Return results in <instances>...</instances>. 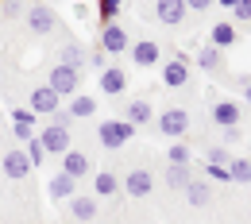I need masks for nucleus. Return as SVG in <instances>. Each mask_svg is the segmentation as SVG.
Instances as JSON below:
<instances>
[{
  "label": "nucleus",
  "mask_w": 251,
  "mask_h": 224,
  "mask_svg": "<svg viewBox=\"0 0 251 224\" xmlns=\"http://www.w3.org/2000/svg\"><path fill=\"white\" fill-rule=\"evenodd\" d=\"M47 85H50V89H54L58 97H74V93H77V85H81V70H74V66L58 62L54 70H50Z\"/></svg>",
  "instance_id": "f257e3e1"
},
{
  "label": "nucleus",
  "mask_w": 251,
  "mask_h": 224,
  "mask_svg": "<svg viewBox=\"0 0 251 224\" xmlns=\"http://www.w3.org/2000/svg\"><path fill=\"white\" fill-rule=\"evenodd\" d=\"M158 131H162L166 139H182L189 131V112L186 108H162V112H158Z\"/></svg>",
  "instance_id": "f03ea898"
},
{
  "label": "nucleus",
  "mask_w": 251,
  "mask_h": 224,
  "mask_svg": "<svg viewBox=\"0 0 251 224\" xmlns=\"http://www.w3.org/2000/svg\"><path fill=\"white\" fill-rule=\"evenodd\" d=\"M97 135H100V143H104L108 151H116V147H124L127 139L135 135V128H131L127 120H104V124L97 128Z\"/></svg>",
  "instance_id": "7ed1b4c3"
},
{
  "label": "nucleus",
  "mask_w": 251,
  "mask_h": 224,
  "mask_svg": "<svg viewBox=\"0 0 251 224\" xmlns=\"http://www.w3.org/2000/svg\"><path fill=\"white\" fill-rule=\"evenodd\" d=\"M35 139L43 143L47 159H50V155H54V159H62L66 151H70V131H66V128H50V124H47L43 131H35Z\"/></svg>",
  "instance_id": "20e7f679"
},
{
  "label": "nucleus",
  "mask_w": 251,
  "mask_h": 224,
  "mask_svg": "<svg viewBox=\"0 0 251 224\" xmlns=\"http://www.w3.org/2000/svg\"><path fill=\"white\" fill-rule=\"evenodd\" d=\"M127 47H131V39L120 24H104V31H100V50L104 54H124Z\"/></svg>",
  "instance_id": "39448f33"
},
{
  "label": "nucleus",
  "mask_w": 251,
  "mask_h": 224,
  "mask_svg": "<svg viewBox=\"0 0 251 224\" xmlns=\"http://www.w3.org/2000/svg\"><path fill=\"white\" fill-rule=\"evenodd\" d=\"M0 170H4V178H12V182L27 178V174H31V162L24 155V147H12V151L4 155V162H0Z\"/></svg>",
  "instance_id": "423d86ee"
},
{
  "label": "nucleus",
  "mask_w": 251,
  "mask_h": 224,
  "mask_svg": "<svg viewBox=\"0 0 251 224\" xmlns=\"http://www.w3.org/2000/svg\"><path fill=\"white\" fill-rule=\"evenodd\" d=\"M27 27H31L35 35H50L54 27H58L54 8H47V4H35V8H27Z\"/></svg>",
  "instance_id": "0eeeda50"
},
{
  "label": "nucleus",
  "mask_w": 251,
  "mask_h": 224,
  "mask_svg": "<svg viewBox=\"0 0 251 224\" xmlns=\"http://www.w3.org/2000/svg\"><path fill=\"white\" fill-rule=\"evenodd\" d=\"M27 108H31L35 116H50L54 108H62V97L54 93L50 85H39V89L31 93V104H27Z\"/></svg>",
  "instance_id": "6e6552de"
},
{
  "label": "nucleus",
  "mask_w": 251,
  "mask_h": 224,
  "mask_svg": "<svg viewBox=\"0 0 251 224\" xmlns=\"http://www.w3.org/2000/svg\"><path fill=\"white\" fill-rule=\"evenodd\" d=\"M151 186H155V178H151L143 166H135L124 182H120V190H124L127 197H147V193H151Z\"/></svg>",
  "instance_id": "1a4fd4ad"
},
{
  "label": "nucleus",
  "mask_w": 251,
  "mask_h": 224,
  "mask_svg": "<svg viewBox=\"0 0 251 224\" xmlns=\"http://www.w3.org/2000/svg\"><path fill=\"white\" fill-rule=\"evenodd\" d=\"M89 170H93V162H89V155H85V151H74V147H70V151L62 155V174H70L74 182H81Z\"/></svg>",
  "instance_id": "9d476101"
},
{
  "label": "nucleus",
  "mask_w": 251,
  "mask_h": 224,
  "mask_svg": "<svg viewBox=\"0 0 251 224\" xmlns=\"http://www.w3.org/2000/svg\"><path fill=\"white\" fill-rule=\"evenodd\" d=\"M186 0H158L155 4V16H158V24H166V27H178L182 20H186Z\"/></svg>",
  "instance_id": "9b49d317"
},
{
  "label": "nucleus",
  "mask_w": 251,
  "mask_h": 224,
  "mask_svg": "<svg viewBox=\"0 0 251 224\" xmlns=\"http://www.w3.org/2000/svg\"><path fill=\"white\" fill-rule=\"evenodd\" d=\"M70 217H74V221H81V224H93V217H97V197H93V193H74V197H70Z\"/></svg>",
  "instance_id": "f8f14e48"
},
{
  "label": "nucleus",
  "mask_w": 251,
  "mask_h": 224,
  "mask_svg": "<svg viewBox=\"0 0 251 224\" xmlns=\"http://www.w3.org/2000/svg\"><path fill=\"white\" fill-rule=\"evenodd\" d=\"M236 39H240V27H236L232 20H220V24H213V31H209V47H217V50H228Z\"/></svg>",
  "instance_id": "ddd939ff"
},
{
  "label": "nucleus",
  "mask_w": 251,
  "mask_h": 224,
  "mask_svg": "<svg viewBox=\"0 0 251 224\" xmlns=\"http://www.w3.org/2000/svg\"><path fill=\"white\" fill-rule=\"evenodd\" d=\"M124 89H127V74L120 70V66H104V70H100V93L120 97Z\"/></svg>",
  "instance_id": "4468645a"
},
{
  "label": "nucleus",
  "mask_w": 251,
  "mask_h": 224,
  "mask_svg": "<svg viewBox=\"0 0 251 224\" xmlns=\"http://www.w3.org/2000/svg\"><path fill=\"white\" fill-rule=\"evenodd\" d=\"M240 120H244V112H240L236 100H217V104H213V124H217V128H236Z\"/></svg>",
  "instance_id": "2eb2a0df"
},
{
  "label": "nucleus",
  "mask_w": 251,
  "mask_h": 224,
  "mask_svg": "<svg viewBox=\"0 0 251 224\" xmlns=\"http://www.w3.org/2000/svg\"><path fill=\"white\" fill-rule=\"evenodd\" d=\"M124 120L131 124V128H143V124H151V120H155V108H151V100H147V97H139V100H127Z\"/></svg>",
  "instance_id": "dca6fc26"
},
{
  "label": "nucleus",
  "mask_w": 251,
  "mask_h": 224,
  "mask_svg": "<svg viewBox=\"0 0 251 224\" xmlns=\"http://www.w3.org/2000/svg\"><path fill=\"white\" fill-rule=\"evenodd\" d=\"M162 81L170 85V89H182L189 81V66H186V58L178 54V58H170V62L162 66Z\"/></svg>",
  "instance_id": "f3484780"
},
{
  "label": "nucleus",
  "mask_w": 251,
  "mask_h": 224,
  "mask_svg": "<svg viewBox=\"0 0 251 224\" xmlns=\"http://www.w3.org/2000/svg\"><path fill=\"white\" fill-rule=\"evenodd\" d=\"M127 54H131V62H135V66H155L158 62V43H155V39H139V43L127 47Z\"/></svg>",
  "instance_id": "a211bd4d"
},
{
  "label": "nucleus",
  "mask_w": 251,
  "mask_h": 224,
  "mask_svg": "<svg viewBox=\"0 0 251 224\" xmlns=\"http://www.w3.org/2000/svg\"><path fill=\"white\" fill-rule=\"evenodd\" d=\"M120 193V178L112 170H97L93 174V197H116Z\"/></svg>",
  "instance_id": "6ab92c4d"
},
{
  "label": "nucleus",
  "mask_w": 251,
  "mask_h": 224,
  "mask_svg": "<svg viewBox=\"0 0 251 224\" xmlns=\"http://www.w3.org/2000/svg\"><path fill=\"white\" fill-rule=\"evenodd\" d=\"M182 193H186V201L193 205V209H205V205L213 201V186H209V182H197V178H193Z\"/></svg>",
  "instance_id": "aec40b11"
},
{
  "label": "nucleus",
  "mask_w": 251,
  "mask_h": 224,
  "mask_svg": "<svg viewBox=\"0 0 251 224\" xmlns=\"http://www.w3.org/2000/svg\"><path fill=\"white\" fill-rule=\"evenodd\" d=\"M47 190H50V197H58V201H70V197H74V190H77V182H74L70 174H62V170H58V174L50 178V186H47Z\"/></svg>",
  "instance_id": "412c9836"
},
{
  "label": "nucleus",
  "mask_w": 251,
  "mask_h": 224,
  "mask_svg": "<svg viewBox=\"0 0 251 224\" xmlns=\"http://www.w3.org/2000/svg\"><path fill=\"white\" fill-rule=\"evenodd\" d=\"M189 182H193V170H189V166H166V186L174 193H182Z\"/></svg>",
  "instance_id": "4be33fe9"
},
{
  "label": "nucleus",
  "mask_w": 251,
  "mask_h": 224,
  "mask_svg": "<svg viewBox=\"0 0 251 224\" xmlns=\"http://www.w3.org/2000/svg\"><path fill=\"white\" fill-rule=\"evenodd\" d=\"M66 112H70L74 120H89V116H93V112H97V100H93V97H89V93H85V97H74Z\"/></svg>",
  "instance_id": "5701e85b"
},
{
  "label": "nucleus",
  "mask_w": 251,
  "mask_h": 224,
  "mask_svg": "<svg viewBox=\"0 0 251 224\" xmlns=\"http://www.w3.org/2000/svg\"><path fill=\"white\" fill-rule=\"evenodd\" d=\"M224 166H228V178L232 182H240V186L251 182V159H228Z\"/></svg>",
  "instance_id": "b1692460"
},
{
  "label": "nucleus",
  "mask_w": 251,
  "mask_h": 224,
  "mask_svg": "<svg viewBox=\"0 0 251 224\" xmlns=\"http://www.w3.org/2000/svg\"><path fill=\"white\" fill-rule=\"evenodd\" d=\"M220 62H224V58H220L217 47H201V50H197V70L213 74V70H220Z\"/></svg>",
  "instance_id": "393cba45"
},
{
  "label": "nucleus",
  "mask_w": 251,
  "mask_h": 224,
  "mask_svg": "<svg viewBox=\"0 0 251 224\" xmlns=\"http://www.w3.org/2000/svg\"><path fill=\"white\" fill-rule=\"evenodd\" d=\"M62 62L74 66V70H85V50H81L77 43H66L62 47Z\"/></svg>",
  "instance_id": "a878e982"
},
{
  "label": "nucleus",
  "mask_w": 251,
  "mask_h": 224,
  "mask_svg": "<svg viewBox=\"0 0 251 224\" xmlns=\"http://www.w3.org/2000/svg\"><path fill=\"white\" fill-rule=\"evenodd\" d=\"M166 162H170V166H189V147L182 143V139H174V143H170V151H166Z\"/></svg>",
  "instance_id": "bb28decb"
},
{
  "label": "nucleus",
  "mask_w": 251,
  "mask_h": 224,
  "mask_svg": "<svg viewBox=\"0 0 251 224\" xmlns=\"http://www.w3.org/2000/svg\"><path fill=\"white\" fill-rule=\"evenodd\" d=\"M12 128L35 131V112H31V108H12Z\"/></svg>",
  "instance_id": "cd10ccee"
},
{
  "label": "nucleus",
  "mask_w": 251,
  "mask_h": 224,
  "mask_svg": "<svg viewBox=\"0 0 251 224\" xmlns=\"http://www.w3.org/2000/svg\"><path fill=\"white\" fill-rule=\"evenodd\" d=\"M24 155H27V162H31V166H39V162H47V151H43V143H39V139H27V143H24Z\"/></svg>",
  "instance_id": "c85d7f7f"
},
{
  "label": "nucleus",
  "mask_w": 251,
  "mask_h": 224,
  "mask_svg": "<svg viewBox=\"0 0 251 224\" xmlns=\"http://www.w3.org/2000/svg\"><path fill=\"white\" fill-rule=\"evenodd\" d=\"M120 4H124V0H97V12H100V20H104V24H116V12H120Z\"/></svg>",
  "instance_id": "c756f323"
},
{
  "label": "nucleus",
  "mask_w": 251,
  "mask_h": 224,
  "mask_svg": "<svg viewBox=\"0 0 251 224\" xmlns=\"http://www.w3.org/2000/svg\"><path fill=\"white\" fill-rule=\"evenodd\" d=\"M70 124H74V116H70L66 108H54V112H50V128H66L70 131Z\"/></svg>",
  "instance_id": "7c9ffc66"
},
{
  "label": "nucleus",
  "mask_w": 251,
  "mask_h": 224,
  "mask_svg": "<svg viewBox=\"0 0 251 224\" xmlns=\"http://www.w3.org/2000/svg\"><path fill=\"white\" fill-rule=\"evenodd\" d=\"M232 16H236V24H251V0H236Z\"/></svg>",
  "instance_id": "2f4dec72"
},
{
  "label": "nucleus",
  "mask_w": 251,
  "mask_h": 224,
  "mask_svg": "<svg viewBox=\"0 0 251 224\" xmlns=\"http://www.w3.org/2000/svg\"><path fill=\"white\" fill-rule=\"evenodd\" d=\"M209 166H224V162H228V147H209Z\"/></svg>",
  "instance_id": "473e14b6"
},
{
  "label": "nucleus",
  "mask_w": 251,
  "mask_h": 224,
  "mask_svg": "<svg viewBox=\"0 0 251 224\" xmlns=\"http://www.w3.org/2000/svg\"><path fill=\"white\" fill-rule=\"evenodd\" d=\"M240 135H244V131H240V124H236V128H220V147H232Z\"/></svg>",
  "instance_id": "72a5a7b5"
},
{
  "label": "nucleus",
  "mask_w": 251,
  "mask_h": 224,
  "mask_svg": "<svg viewBox=\"0 0 251 224\" xmlns=\"http://www.w3.org/2000/svg\"><path fill=\"white\" fill-rule=\"evenodd\" d=\"M20 8H24L20 0H4V4H0V12H4L8 20H16V16H20Z\"/></svg>",
  "instance_id": "f704fd0d"
},
{
  "label": "nucleus",
  "mask_w": 251,
  "mask_h": 224,
  "mask_svg": "<svg viewBox=\"0 0 251 224\" xmlns=\"http://www.w3.org/2000/svg\"><path fill=\"white\" fill-rule=\"evenodd\" d=\"M89 66H93V70H104V66H108V54H104V50L97 47L93 54H89Z\"/></svg>",
  "instance_id": "c9c22d12"
},
{
  "label": "nucleus",
  "mask_w": 251,
  "mask_h": 224,
  "mask_svg": "<svg viewBox=\"0 0 251 224\" xmlns=\"http://www.w3.org/2000/svg\"><path fill=\"white\" fill-rule=\"evenodd\" d=\"M213 4H217V0H186V8H189V12H209Z\"/></svg>",
  "instance_id": "e433bc0d"
},
{
  "label": "nucleus",
  "mask_w": 251,
  "mask_h": 224,
  "mask_svg": "<svg viewBox=\"0 0 251 224\" xmlns=\"http://www.w3.org/2000/svg\"><path fill=\"white\" fill-rule=\"evenodd\" d=\"M209 178H213V182H232V178H228V166H209Z\"/></svg>",
  "instance_id": "4c0bfd02"
},
{
  "label": "nucleus",
  "mask_w": 251,
  "mask_h": 224,
  "mask_svg": "<svg viewBox=\"0 0 251 224\" xmlns=\"http://www.w3.org/2000/svg\"><path fill=\"white\" fill-rule=\"evenodd\" d=\"M244 100H248V104H251V81H248V85H244Z\"/></svg>",
  "instance_id": "58836bf2"
},
{
  "label": "nucleus",
  "mask_w": 251,
  "mask_h": 224,
  "mask_svg": "<svg viewBox=\"0 0 251 224\" xmlns=\"http://www.w3.org/2000/svg\"><path fill=\"white\" fill-rule=\"evenodd\" d=\"M220 8H236V0H217Z\"/></svg>",
  "instance_id": "ea45409f"
},
{
  "label": "nucleus",
  "mask_w": 251,
  "mask_h": 224,
  "mask_svg": "<svg viewBox=\"0 0 251 224\" xmlns=\"http://www.w3.org/2000/svg\"><path fill=\"white\" fill-rule=\"evenodd\" d=\"M74 224H81V221H74Z\"/></svg>",
  "instance_id": "a19ab883"
},
{
  "label": "nucleus",
  "mask_w": 251,
  "mask_h": 224,
  "mask_svg": "<svg viewBox=\"0 0 251 224\" xmlns=\"http://www.w3.org/2000/svg\"><path fill=\"white\" fill-rule=\"evenodd\" d=\"M20 4H24V0H20Z\"/></svg>",
  "instance_id": "79ce46f5"
}]
</instances>
